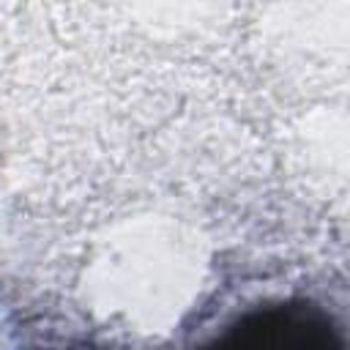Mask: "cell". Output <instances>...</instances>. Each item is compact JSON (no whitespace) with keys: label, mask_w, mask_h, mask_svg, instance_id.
Wrapping results in <instances>:
<instances>
[{"label":"cell","mask_w":350,"mask_h":350,"mask_svg":"<svg viewBox=\"0 0 350 350\" xmlns=\"http://www.w3.org/2000/svg\"><path fill=\"white\" fill-rule=\"evenodd\" d=\"M202 350H345L331 320L309 304L249 312Z\"/></svg>","instance_id":"6da1fadb"}]
</instances>
